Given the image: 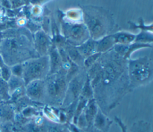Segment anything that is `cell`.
<instances>
[{
  "label": "cell",
  "mask_w": 153,
  "mask_h": 132,
  "mask_svg": "<svg viewBox=\"0 0 153 132\" xmlns=\"http://www.w3.org/2000/svg\"><path fill=\"white\" fill-rule=\"evenodd\" d=\"M87 70L99 108L106 115L116 108L130 92L127 60L112 49L102 53Z\"/></svg>",
  "instance_id": "6da1fadb"
},
{
  "label": "cell",
  "mask_w": 153,
  "mask_h": 132,
  "mask_svg": "<svg viewBox=\"0 0 153 132\" xmlns=\"http://www.w3.org/2000/svg\"><path fill=\"white\" fill-rule=\"evenodd\" d=\"M0 51L5 63L10 67L38 57L33 47L32 33L24 27L14 30L11 35L2 38Z\"/></svg>",
  "instance_id": "7a4b0ae2"
},
{
  "label": "cell",
  "mask_w": 153,
  "mask_h": 132,
  "mask_svg": "<svg viewBox=\"0 0 153 132\" xmlns=\"http://www.w3.org/2000/svg\"><path fill=\"white\" fill-rule=\"evenodd\" d=\"M79 7L82 12L83 22L91 38L99 40L111 33L115 26V23L112 14L109 10L94 5Z\"/></svg>",
  "instance_id": "3957f363"
},
{
  "label": "cell",
  "mask_w": 153,
  "mask_h": 132,
  "mask_svg": "<svg viewBox=\"0 0 153 132\" xmlns=\"http://www.w3.org/2000/svg\"><path fill=\"white\" fill-rule=\"evenodd\" d=\"M127 73L130 92L151 83L153 79L152 58L145 56L127 60Z\"/></svg>",
  "instance_id": "277c9868"
},
{
  "label": "cell",
  "mask_w": 153,
  "mask_h": 132,
  "mask_svg": "<svg viewBox=\"0 0 153 132\" xmlns=\"http://www.w3.org/2000/svg\"><path fill=\"white\" fill-rule=\"evenodd\" d=\"M45 80V96L44 104L56 107L63 105L69 81L62 70L49 75Z\"/></svg>",
  "instance_id": "5b68a950"
},
{
  "label": "cell",
  "mask_w": 153,
  "mask_h": 132,
  "mask_svg": "<svg viewBox=\"0 0 153 132\" xmlns=\"http://www.w3.org/2000/svg\"><path fill=\"white\" fill-rule=\"evenodd\" d=\"M22 65V79L25 85L33 80L44 79L48 75L50 65L48 55L30 59Z\"/></svg>",
  "instance_id": "8992f818"
},
{
  "label": "cell",
  "mask_w": 153,
  "mask_h": 132,
  "mask_svg": "<svg viewBox=\"0 0 153 132\" xmlns=\"http://www.w3.org/2000/svg\"><path fill=\"white\" fill-rule=\"evenodd\" d=\"M60 32L67 42L78 46L90 38L88 29L84 22H74L66 20L59 16Z\"/></svg>",
  "instance_id": "52a82bcc"
},
{
  "label": "cell",
  "mask_w": 153,
  "mask_h": 132,
  "mask_svg": "<svg viewBox=\"0 0 153 132\" xmlns=\"http://www.w3.org/2000/svg\"><path fill=\"white\" fill-rule=\"evenodd\" d=\"M86 78L87 70L85 68H82L79 72L69 81L65 97L61 107L66 106L78 99Z\"/></svg>",
  "instance_id": "ba28073f"
},
{
  "label": "cell",
  "mask_w": 153,
  "mask_h": 132,
  "mask_svg": "<svg viewBox=\"0 0 153 132\" xmlns=\"http://www.w3.org/2000/svg\"><path fill=\"white\" fill-rule=\"evenodd\" d=\"M33 44L38 56H47L52 45L51 37L42 29H39L32 34Z\"/></svg>",
  "instance_id": "9c48e42d"
},
{
  "label": "cell",
  "mask_w": 153,
  "mask_h": 132,
  "mask_svg": "<svg viewBox=\"0 0 153 132\" xmlns=\"http://www.w3.org/2000/svg\"><path fill=\"white\" fill-rule=\"evenodd\" d=\"M25 94L32 100L44 104L45 84L44 79H36L25 85Z\"/></svg>",
  "instance_id": "30bf717a"
},
{
  "label": "cell",
  "mask_w": 153,
  "mask_h": 132,
  "mask_svg": "<svg viewBox=\"0 0 153 132\" xmlns=\"http://www.w3.org/2000/svg\"><path fill=\"white\" fill-rule=\"evenodd\" d=\"M48 120L42 115L30 119L23 126L24 132H47Z\"/></svg>",
  "instance_id": "8fae6325"
},
{
  "label": "cell",
  "mask_w": 153,
  "mask_h": 132,
  "mask_svg": "<svg viewBox=\"0 0 153 132\" xmlns=\"http://www.w3.org/2000/svg\"><path fill=\"white\" fill-rule=\"evenodd\" d=\"M48 56L49 58V73L48 75H52L59 72L62 66V60L58 48L53 43L48 51Z\"/></svg>",
  "instance_id": "7c38bea8"
},
{
  "label": "cell",
  "mask_w": 153,
  "mask_h": 132,
  "mask_svg": "<svg viewBox=\"0 0 153 132\" xmlns=\"http://www.w3.org/2000/svg\"><path fill=\"white\" fill-rule=\"evenodd\" d=\"M112 123L113 121L99 108L94 119L93 125L102 132H108L112 125Z\"/></svg>",
  "instance_id": "4fadbf2b"
},
{
  "label": "cell",
  "mask_w": 153,
  "mask_h": 132,
  "mask_svg": "<svg viewBox=\"0 0 153 132\" xmlns=\"http://www.w3.org/2000/svg\"><path fill=\"white\" fill-rule=\"evenodd\" d=\"M69 59L78 66L80 68H84V59L81 55V54L78 51L76 46H74L68 42H66L64 45L62 47Z\"/></svg>",
  "instance_id": "5bb4252c"
},
{
  "label": "cell",
  "mask_w": 153,
  "mask_h": 132,
  "mask_svg": "<svg viewBox=\"0 0 153 132\" xmlns=\"http://www.w3.org/2000/svg\"><path fill=\"white\" fill-rule=\"evenodd\" d=\"M99 106L94 99L88 100L83 111V115L88 124V127L93 125V121L97 112Z\"/></svg>",
  "instance_id": "9a60e30c"
},
{
  "label": "cell",
  "mask_w": 153,
  "mask_h": 132,
  "mask_svg": "<svg viewBox=\"0 0 153 132\" xmlns=\"http://www.w3.org/2000/svg\"><path fill=\"white\" fill-rule=\"evenodd\" d=\"M97 40H94L91 38H88L86 41L81 45L76 46V48L84 59L97 53L96 52Z\"/></svg>",
  "instance_id": "2e32d148"
},
{
  "label": "cell",
  "mask_w": 153,
  "mask_h": 132,
  "mask_svg": "<svg viewBox=\"0 0 153 132\" xmlns=\"http://www.w3.org/2000/svg\"><path fill=\"white\" fill-rule=\"evenodd\" d=\"M116 44L115 39L112 33L107 35L99 40H97L96 52L104 53L112 49Z\"/></svg>",
  "instance_id": "e0dca14e"
},
{
  "label": "cell",
  "mask_w": 153,
  "mask_h": 132,
  "mask_svg": "<svg viewBox=\"0 0 153 132\" xmlns=\"http://www.w3.org/2000/svg\"><path fill=\"white\" fill-rule=\"evenodd\" d=\"M58 16H60L63 19L74 22H83V16L81 9L79 8H71L65 11L59 10Z\"/></svg>",
  "instance_id": "ac0fdd59"
},
{
  "label": "cell",
  "mask_w": 153,
  "mask_h": 132,
  "mask_svg": "<svg viewBox=\"0 0 153 132\" xmlns=\"http://www.w3.org/2000/svg\"><path fill=\"white\" fill-rule=\"evenodd\" d=\"M42 115L53 123H59L60 107L44 105L41 108Z\"/></svg>",
  "instance_id": "d6986e66"
},
{
  "label": "cell",
  "mask_w": 153,
  "mask_h": 132,
  "mask_svg": "<svg viewBox=\"0 0 153 132\" xmlns=\"http://www.w3.org/2000/svg\"><path fill=\"white\" fill-rule=\"evenodd\" d=\"M116 44H130L134 42L136 33L129 32L128 31L120 30L112 33Z\"/></svg>",
  "instance_id": "ffe728a7"
},
{
  "label": "cell",
  "mask_w": 153,
  "mask_h": 132,
  "mask_svg": "<svg viewBox=\"0 0 153 132\" xmlns=\"http://www.w3.org/2000/svg\"><path fill=\"white\" fill-rule=\"evenodd\" d=\"M129 27L130 29L132 30H143V31H148L150 32H152V23H151L150 24H146L145 23V21L143 18L139 17L138 19V23H135L131 21H128V22Z\"/></svg>",
  "instance_id": "44dd1931"
},
{
  "label": "cell",
  "mask_w": 153,
  "mask_h": 132,
  "mask_svg": "<svg viewBox=\"0 0 153 132\" xmlns=\"http://www.w3.org/2000/svg\"><path fill=\"white\" fill-rule=\"evenodd\" d=\"M79 96H81L88 100L94 99L93 90L92 86L91 85L90 81L87 76V74L86 79H85V81L84 83V85L82 87L81 94H80Z\"/></svg>",
  "instance_id": "7402d4cb"
},
{
  "label": "cell",
  "mask_w": 153,
  "mask_h": 132,
  "mask_svg": "<svg viewBox=\"0 0 153 132\" xmlns=\"http://www.w3.org/2000/svg\"><path fill=\"white\" fill-rule=\"evenodd\" d=\"M130 132H152L151 124L143 120L138 121L133 124Z\"/></svg>",
  "instance_id": "603a6c76"
},
{
  "label": "cell",
  "mask_w": 153,
  "mask_h": 132,
  "mask_svg": "<svg viewBox=\"0 0 153 132\" xmlns=\"http://www.w3.org/2000/svg\"><path fill=\"white\" fill-rule=\"evenodd\" d=\"M134 42L152 44L153 42V33L148 31L140 30L139 33L136 34Z\"/></svg>",
  "instance_id": "cb8c5ba5"
},
{
  "label": "cell",
  "mask_w": 153,
  "mask_h": 132,
  "mask_svg": "<svg viewBox=\"0 0 153 132\" xmlns=\"http://www.w3.org/2000/svg\"><path fill=\"white\" fill-rule=\"evenodd\" d=\"M8 87H9V91L10 94L13 91H14L16 89L25 86V82L22 79V78L18 77L16 76H14L13 75H11L10 79L7 81Z\"/></svg>",
  "instance_id": "d4e9b609"
},
{
  "label": "cell",
  "mask_w": 153,
  "mask_h": 132,
  "mask_svg": "<svg viewBox=\"0 0 153 132\" xmlns=\"http://www.w3.org/2000/svg\"><path fill=\"white\" fill-rule=\"evenodd\" d=\"M87 102H88V100H87V99H84V98H83L81 96L79 97V98L78 99V101H77V103H76L74 115L72 121V122L73 124H76L78 117L81 113V112L83 111Z\"/></svg>",
  "instance_id": "484cf974"
},
{
  "label": "cell",
  "mask_w": 153,
  "mask_h": 132,
  "mask_svg": "<svg viewBox=\"0 0 153 132\" xmlns=\"http://www.w3.org/2000/svg\"><path fill=\"white\" fill-rule=\"evenodd\" d=\"M47 132H70L66 124L49 123Z\"/></svg>",
  "instance_id": "4316f807"
},
{
  "label": "cell",
  "mask_w": 153,
  "mask_h": 132,
  "mask_svg": "<svg viewBox=\"0 0 153 132\" xmlns=\"http://www.w3.org/2000/svg\"><path fill=\"white\" fill-rule=\"evenodd\" d=\"M0 96L5 99H9L10 97L9 87L7 81L0 77Z\"/></svg>",
  "instance_id": "83f0119b"
},
{
  "label": "cell",
  "mask_w": 153,
  "mask_h": 132,
  "mask_svg": "<svg viewBox=\"0 0 153 132\" xmlns=\"http://www.w3.org/2000/svg\"><path fill=\"white\" fill-rule=\"evenodd\" d=\"M102 53H96L86 58L84 60V67L87 70L90 68L100 57Z\"/></svg>",
  "instance_id": "f1b7e54d"
},
{
  "label": "cell",
  "mask_w": 153,
  "mask_h": 132,
  "mask_svg": "<svg viewBox=\"0 0 153 132\" xmlns=\"http://www.w3.org/2000/svg\"><path fill=\"white\" fill-rule=\"evenodd\" d=\"M12 73L10 67L8 65L5 64L1 67V78H2L4 80L8 81Z\"/></svg>",
  "instance_id": "f546056e"
},
{
  "label": "cell",
  "mask_w": 153,
  "mask_h": 132,
  "mask_svg": "<svg viewBox=\"0 0 153 132\" xmlns=\"http://www.w3.org/2000/svg\"><path fill=\"white\" fill-rule=\"evenodd\" d=\"M12 75L22 78L23 74V67L22 63H17L14 65L10 67Z\"/></svg>",
  "instance_id": "4dcf8cb0"
},
{
  "label": "cell",
  "mask_w": 153,
  "mask_h": 132,
  "mask_svg": "<svg viewBox=\"0 0 153 132\" xmlns=\"http://www.w3.org/2000/svg\"><path fill=\"white\" fill-rule=\"evenodd\" d=\"M67 127L70 131V132H85L84 130H82L78 127H77L75 124L72 122H70L67 124Z\"/></svg>",
  "instance_id": "1f68e13d"
},
{
  "label": "cell",
  "mask_w": 153,
  "mask_h": 132,
  "mask_svg": "<svg viewBox=\"0 0 153 132\" xmlns=\"http://www.w3.org/2000/svg\"><path fill=\"white\" fill-rule=\"evenodd\" d=\"M50 1L51 0H30V3L32 5H39L42 6L43 4Z\"/></svg>",
  "instance_id": "d6a6232c"
},
{
  "label": "cell",
  "mask_w": 153,
  "mask_h": 132,
  "mask_svg": "<svg viewBox=\"0 0 153 132\" xmlns=\"http://www.w3.org/2000/svg\"><path fill=\"white\" fill-rule=\"evenodd\" d=\"M85 132H102L100 130H98L96 127H94L93 125H91L88 127L87 128L84 130Z\"/></svg>",
  "instance_id": "836d02e7"
},
{
  "label": "cell",
  "mask_w": 153,
  "mask_h": 132,
  "mask_svg": "<svg viewBox=\"0 0 153 132\" xmlns=\"http://www.w3.org/2000/svg\"><path fill=\"white\" fill-rule=\"evenodd\" d=\"M1 2L2 5L4 7H5L7 8H9V9L12 8L11 4L9 0H1Z\"/></svg>",
  "instance_id": "e575fe53"
},
{
  "label": "cell",
  "mask_w": 153,
  "mask_h": 132,
  "mask_svg": "<svg viewBox=\"0 0 153 132\" xmlns=\"http://www.w3.org/2000/svg\"><path fill=\"white\" fill-rule=\"evenodd\" d=\"M4 65H5V62L4 61V59H3L2 57V56L0 54V67L3 66Z\"/></svg>",
  "instance_id": "d590c367"
},
{
  "label": "cell",
  "mask_w": 153,
  "mask_h": 132,
  "mask_svg": "<svg viewBox=\"0 0 153 132\" xmlns=\"http://www.w3.org/2000/svg\"><path fill=\"white\" fill-rule=\"evenodd\" d=\"M1 39H2V38L0 37V48H1Z\"/></svg>",
  "instance_id": "8d00e7d4"
},
{
  "label": "cell",
  "mask_w": 153,
  "mask_h": 132,
  "mask_svg": "<svg viewBox=\"0 0 153 132\" xmlns=\"http://www.w3.org/2000/svg\"><path fill=\"white\" fill-rule=\"evenodd\" d=\"M0 77H1V67H0Z\"/></svg>",
  "instance_id": "74e56055"
}]
</instances>
